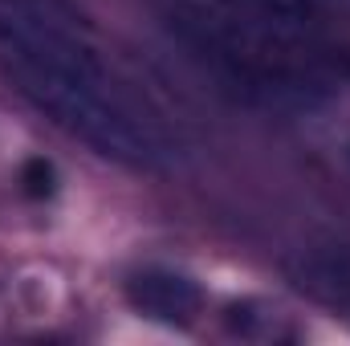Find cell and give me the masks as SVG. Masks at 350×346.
Instances as JSON below:
<instances>
[{"mask_svg": "<svg viewBox=\"0 0 350 346\" xmlns=\"http://www.w3.org/2000/svg\"><path fill=\"white\" fill-rule=\"evenodd\" d=\"M0 70L53 127L102 159L159 172L172 147L86 41L70 0H0Z\"/></svg>", "mask_w": 350, "mask_h": 346, "instance_id": "1", "label": "cell"}, {"mask_svg": "<svg viewBox=\"0 0 350 346\" xmlns=\"http://www.w3.org/2000/svg\"><path fill=\"white\" fill-rule=\"evenodd\" d=\"M310 0H163V25L187 57L273 114H310L338 90V57Z\"/></svg>", "mask_w": 350, "mask_h": 346, "instance_id": "2", "label": "cell"}, {"mask_svg": "<svg viewBox=\"0 0 350 346\" xmlns=\"http://www.w3.org/2000/svg\"><path fill=\"white\" fill-rule=\"evenodd\" d=\"M126 302L155 322H191L204 306V293L191 277L175 273V269H139L126 281Z\"/></svg>", "mask_w": 350, "mask_h": 346, "instance_id": "3", "label": "cell"}, {"mask_svg": "<svg viewBox=\"0 0 350 346\" xmlns=\"http://www.w3.org/2000/svg\"><path fill=\"white\" fill-rule=\"evenodd\" d=\"M25 183H29V191H33V196H49V191H53V168H49V163H41V159H37V163H29V168H25Z\"/></svg>", "mask_w": 350, "mask_h": 346, "instance_id": "4", "label": "cell"}]
</instances>
